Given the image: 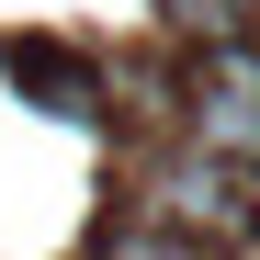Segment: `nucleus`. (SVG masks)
Listing matches in <instances>:
<instances>
[{"label": "nucleus", "mask_w": 260, "mask_h": 260, "mask_svg": "<svg viewBox=\"0 0 260 260\" xmlns=\"http://www.w3.org/2000/svg\"><path fill=\"white\" fill-rule=\"evenodd\" d=\"M102 260H192V249H181V238H158L147 215H124V226L102 238Z\"/></svg>", "instance_id": "obj_4"}, {"label": "nucleus", "mask_w": 260, "mask_h": 260, "mask_svg": "<svg viewBox=\"0 0 260 260\" xmlns=\"http://www.w3.org/2000/svg\"><path fill=\"white\" fill-rule=\"evenodd\" d=\"M136 215H147L158 238H181V249H226V238L260 226V192H249V170L181 147V158H158V170H147V204H136Z\"/></svg>", "instance_id": "obj_1"}, {"label": "nucleus", "mask_w": 260, "mask_h": 260, "mask_svg": "<svg viewBox=\"0 0 260 260\" xmlns=\"http://www.w3.org/2000/svg\"><path fill=\"white\" fill-rule=\"evenodd\" d=\"M158 23L181 34V46H260V0H158Z\"/></svg>", "instance_id": "obj_3"}, {"label": "nucleus", "mask_w": 260, "mask_h": 260, "mask_svg": "<svg viewBox=\"0 0 260 260\" xmlns=\"http://www.w3.org/2000/svg\"><path fill=\"white\" fill-rule=\"evenodd\" d=\"M181 102H192V113H181V124H192L181 147L226 158V170H249V158H260V46H204Z\"/></svg>", "instance_id": "obj_2"}]
</instances>
